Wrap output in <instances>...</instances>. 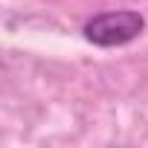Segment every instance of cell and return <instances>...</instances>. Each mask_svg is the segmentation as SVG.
I'll list each match as a JSON object with an SVG mask.
<instances>
[{
  "instance_id": "6da1fadb",
  "label": "cell",
  "mask_w": 148,
  "mask_h": 148,
  "mask_svg": "<svg viewBox=\"0 0 148 148\" xmlns=\"http://www.w3.org/2000/svg\"><path fill=\"white\" fill-rule=\"evenodd\" d=\"M145 32V18L134 9H116V12H102L84 23V38L93 47L113 49L136 41Z\"/></svg>"
}]
</instances>
